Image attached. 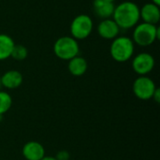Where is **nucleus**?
Here are the masks:
<instances>
[{"mask_svg":"<svg viewBox=\"0 0 160 160\" xmlns=\"http://www.w3.org/2000/svg\"><path fill=\"white\" fill-rule=\"evenodd\" d=\"M112 20L117 23L120 29L133 28L141 20L140 8L134 2L124 1L115 6L112 14Z\"/></svg>","mask_w":160,"mask_h":160,"instance_id":"nucleus-1","label":"nucleus"},{"mask_svg":"<svg viewBox=\"0 0 160 160\" xmlns=\"http://www.w3.org/2000/svg\"><path fill=\"white\" fill-rule=\"evenodd\" d=\"M135 44L128 37H116L112 39L110 47V53L112 58L119 63H125L130 60L134 54Z\"/></svg>","mask_w":160,"mask_h":160,"instance_id":"nucleus-3","label":"nucleus"},{"mask_svg":"<svg viewBox=\"0 0 160 160\" xmlns=\"http://www.w3.org/2000/svg\"><path fill=\"white\" fill-rule=\"evenodd\" d=\"M105 1H108V2H112V3H113L115 0H105Z\"/></svg>","mask_w":160,"mask_h":160,"instance_id":"nucleus-22","label":"nucleus"},{"mask_svg":"<svg viewBox=\"0 0 160 160\" xmlns=\"http://www.w3.org/2000/svg\"><path fill=\"white\" fill-rule=\"evenodd\" d=\"M0 87H1V81H0Z\"/></svg>","mask_w":160,"mask_h":160,"instance_id":"nucleus-23","label":"nucleus"},{"mask_svg":"<svg viewBox=\"0 0 160 160\" xmlns=\"http://www.w3.org/2000/svg\"><path fill=\"white\" fill-rule=\"evenodd\" d=\"M98 34L104 39H114L120 33V27L112 19L102 20L97 28Z\"/></svg>","mask_w":160,"mask_h":160,"instance_id":"nucleus-8","label":"nucleus"},{"mask_svg":"<svg viewBox=\"0 0 160 160\" xmlns=\"http://www.w3.org/2000/svg\"><path fill=\"white\" fill-rule=\"evenodd\" d=\"M27 55H28V51L25 46L22 44H15L12 49L10 57H12L14 60L17 61H22L27 57Z\"/></svg>","mask_w":160,"mask_h":160,"instance_id":"nucleus-16","label":"nucleus"},{"mask_svg":"<svg viewBox=\"0 0 160 160\" xmlns=\"http://www.w3.org/2000/svg\"><path fill=\"white\" fill-rule=\"evenodd\" d=\"M22 154L26 160H40L45 156V149L40 142L31 141L22 146Z\"/></svg>","mask_w":160,"mask_h":160,"instance_id":"nucleus-10","label":"nucleus"},{"mask_svg":"<svg viewBox=\"0 0 160 160\" xmlns=\"http://www.w3.org/2000/svg\"><path fill=\"white\" fill-rule=\"evenodd\" d=\"M53 52L61 60L69 61L79 55L80 46L78 40L70 36H64L56 39L53 44Z\"/></svg>","mask_w":160,"mask_h":160,"instance_id":"nucleus-4","label":"nucleus"},{"mask_svg":"<svg viewBox=\"0 0 160 160\" xmlns=\"http://www.w3.org/2000/svg\"><path fill=\"white\" fill-rule=\"evenodd\" d=\"M155 82L147 76H140L133 82V93L141 100H149L157 89Z\"/></svg>","mask_w":160,"mask_h":160,"instance_id":"nucleus-6","label":"nucleus"},{"mask_svg":"<svg viewBox=\"0 0 160 160\" xmlns=\"http://www.w3.org/2000/svg\"><path fill=\"white\" fill-rule=\"evenodd\" d=\"M160 38V27L156 24L147 22L138 23L132 33V40L134 44L141 47H147L152 45Z\"/></svg>","mask_w":160,"mask_h":160,"instance_id":"nucleus-2","label":"nucleus"},{"mask_svg":"<svg viewBox=\"0 0 160 160\" xmlns=\"http://www.w3.org/2000/svg\"><path fill=\"white\" fill-rule=\"evenodd\" d=\"M1 86L8 89H16L20 87L22 83L23 78L20 71L18 70H8L2 76H0Z\"/></svg>","mask_w":160,"mask_h":160,"instance_id":"nucleus-11","label":"nucleus"},{"mask_svg":"<svg viewBox=\"0 0 160 160\" xmlns=\"http://www.w3.org/2000/svg\"><path fill=\"white\" fill-rule=\"evenodd\" d=\"M3 118H4V117H3V115H2V114H0V123L3 121Z\"/></svg>","mask_w":160,"mask_h":160,"instance_id":"nucleus-21","label":"nucleus"},{"mask_svg":"<svg viewBox=\"0 0 160 160\" xmlns=\"http://www.w3.org/2000/svg\"><path fill=\"white\" fill-rule=\"evenodd\" d=\"M15 43L12 38L6 34H0V61L10 57Z\"/></svg>","mask_w":160,"mask_h":160,"instance_id":"nucleus-14","label":"nucleus"},{"mask_svg":"<svg viewBox=\"0 0 160 160\" xmlns=\"http://www.w3.org/2000/svg\"><path fill=\"white\" fill-rule=\"evenodd\" d=\"M140 18L143 22L156 24L160 21V8L159 6L154 3H147L140 8Z\"/></svg>","mask_w":160,"mask_h":160,"instance_id":"nucleus-9","label":"nucleus"},{"mask_svg":"<svg viewBox=\"0 0 160 160\" xmlns=\"http://www.w3.org/2000/svg\"><path fill=\"white\" fill-rule=\"evenodd\" d=\"M114 3L108 2L105 0H94L93 2V9L96 15L102 20L110 19L112 17L114 11Z\"/></svg>","mask_w":160,"mask_h":160,"instance_id":"nucleus-12","label":"nucleus"},{"mask_svg":"<svg viewBox=\"0 0 160 160\" xmlns=\"http://www.w3.org/2000/svg\"><path fill=\"white\" fill-rule=\"evenodd\" d=\"M40 160H56V158H55L54 157H51V156H49V157L44 156Z\"/></svg>","mask_w":160,"mask_h":160,"instance_id":"nucleus-19","label":"nucleus"},{"mask_svg":"<svg viewBox=\"0 0 160 160\" xmlns=\"http://www.w3.org/2000/svg\"><path fill=\"white\" fill-rule=\"evenodd\" d=\"M54 158H56V160H69L70 154L66 150H61L56 154V156Z\"/></svg>","mask_w":160,"mask_h":160,"instance_id":"nucleus-17","label":"nucleus"},{"mask_svg":"<svg viewBox=\"0 0 160 160\" xmlns=\"http://www.w3.org/2000/svg\"><path fill=\"white\" fill-rule=\"evenodd\" d=\"M94 23L90 16L86 14L77 15L70 23L71 37L76 40L87 38L93 31Z\"/></svg>","mask_w":160,"mask_h":160,"instance_id":"nucleus-5","label":"nucleus"},{"mask_svg":"<svg viewBox=\"0 0 160 160\" xmlns=\"http://www.w3.org/2000/svg\"><path fill=\"white\" fill-rule=\"evenodd\" d=\"M155 58L148 52H141L132 59V68L140 76H146L155 68Z\"/></svg>","mask_w":160,"mask_h":160,"instance_id":"nucleus-7","label":"nucleus"},{"mask_svg":"<svg viewBox=\"0 0 160 160\" xmlns=\"http://www.w3.org/2000/svg\"><path fill=\"white\" fill-rule=\"evenodd\" d=\"M152 3H154L158 6H160V0H152Z\"/></svg>","mask_w":160,"mask_h":160,"instance_id":"nucleus-20","label":"nucleus"},{"mask_svg":"<svg viewBox=\"0 0 160 160\" xmlns=\"http://www.w3.org/2000/svg\"><path fill=\"white\" fill-rule=\"evenodd\" d=\"M157 103H159L160 102V90L159 88H157L154 95H153V98H152Z\"/></svg>","mask_w":160,"mask_h":160,"instance_id":"nucleus-18","label":"nucleus"},{"mask_svg":"<svg viewBox=\"0 0 160 160\" xmlns=\"http://www.w3.org/2000/svg\"><path fill=\"white\" fill-rule=\"evenodd\" d=\"M87 68L88 64L85 58L79 55L70 59L68 64V69L69 73L75 77H80L85 74V72L87 71Z\"/></svg>","mask_w":160,"mask_h":160,"instance_id":"nucleus-13","label":"nucleus"},{"mask_svg":"<svg viewBox=\"0 0 160 160\" xmlns=\"http://www.w3.org/2000/svg\"><path fill=\"white\" fill-rule=\"evenodd\" d=\"M12 105V98L11 96L5 92L0 91V114L4 115L7 112L9 111Z\"/></svg>","mask_w":160,"mask_h":160,"instance_id":"nucleus-15","label":"nucleus"}]
</instances>
